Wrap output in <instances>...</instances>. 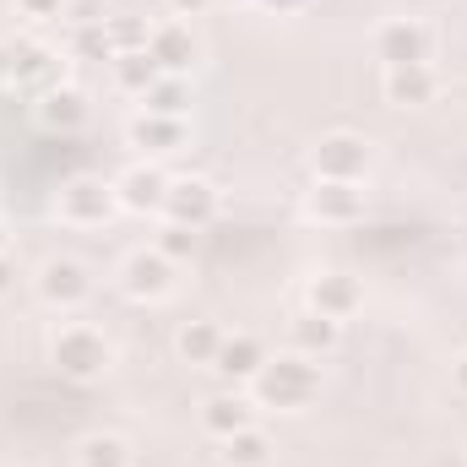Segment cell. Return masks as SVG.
<instances>
[{
  "mask_svg": "<svg viewBox=\"0 0 467 467\" xmlns=\"http://www.w3.org/2000/svg\"><path fill=\"white\" fill-rule=\"evenodd\" d=\"M33 115H38L44 130H60V136H66V130H82V125H88V99H82L77 88L55 82L49 93H38V109H33Z\"/></svg>",
  "mask_w": 467,
  "mask_h": 467,
  "instance_id": "cell-17",
  "label": "cell"
},
{
  "mask_svg": "<svg viewBox=\"0 0 467 467\" xmlns=\"http://www.w3.org/2000/svg\"><path fill=\"white\" fill-rule=\"evenodd\" d=\"M250 424H255V408H250V397H239V386L202 402V430H207L213 441H229V435L250 430Z\"/></svg>",
  "mask_w": 467,
  "mask_h": 467,
  "instance_id": "cell-15",
  "label": "cell"
},
{
  "mask_svg": "<svg viewBox=\"0 0 467 467\" xmlns=\"http://www.w3.org/2000/svg\"><path fill=\"white\" fill-rule=\"evenodd\" d=\"M66 5H71V0H16V11H22V16H33V22L66 16Z\"/></svg>",
  "mask_w": 467,
  "mask_h": 467,
  "instance_id": "cell-28",
  "label": "cell"
},
{
  "mask_svg": "<svg viewBox=\"0 0 467 467\" xmlns=\"http://www.w3.org/2000/svg\"><path fill=\"white\" fill-rule=\"evenodd\" d=\"M115 191H119V213L147 218V213H163L169 174H163V169H152V163H136V169H125V174L115 180Z\"/></svg>",
  "mask_w": 467,
  "mask_h": 467,
  "instance_id": "cell-12",
  "label": "cell"
},
{
  "mask_svg": "<svg viewBox=\"0 0 467 467\" xmlns=\"http://www.w3.org/2000/svg\"><path fill=\"white\" fill-rule=\"evenodd\" d=\"M71 55H77V60H115L109 27H104V22H77V27H71Z\"/></svg>",
  "mask_w": 467,
  "mask_h": 467,
  "instance_id": "cell-25",
  "label": "cell"
},
{
  "mask_svg": "<svg viewBox=\"0 0 467 467\" xmlns=\"http://www.w3.org/2000/svg\"><path fill=\"white\" fill-rule=\"evenodd\" d=\"M158 218L202 234L213 218H218V191H213V180H202V174L169 180V191H163V213H158Z\"/></svg>",
  "mask_w": 467,
  "mask_h": 467,
  "instance_id": "cell-7",
  "label": "cell"
},
{
  "mask_svg": "<svg viewBox=\"0 0 467 467\" xmlns=\"http://www.w3.org/2000/svg\"><path fill=\"white\" fill-rule=\"evenodd\" d=\"M223 446V462L229 467H266L272 462V435L261 430V424H250V430H239V435H229V441H218Z\"/></svg>",
  "mask_w": 467,
  "mask_h": 467,
  "instance_id": "cell-21",
  "label": "cell"
},
{
  "mask_svg": "<svg viewBox=\"0 0 467 467\" xmlns=\"http://www.w3.org/2000/svg\"><path fill=\"white\" fill-rule=\"evenodd\" d=\"M141 109H147V115L185 119L191 115V82H185V77H158V82L141 93Z\"/></svg>",
  "mask_w": 467,
  "mask_h": 467,
  "instance_id": "cell-22",
  "label": "cell"
},
{
  "mask_svg": "<svg viewBox=\"0 0 467 467\" xmlns=\"http://www.w3.org/2000/svg\"><path fill=\"white\" fill-rule=\"evenodd\" d=\"M430 49H435V33L419 22V16H391L375 27V60L386 71H402V66H430Z\"/></svg>",
  "mask_w": 467,
  "mask_h": 467,
  "instance_id": "cell-4",
  "label": "cell"
},
{
  "mask_svg": "<svg viewBox=\"0 0 467 467\" xmlns=\"http://www.w3.org/2000/svg\"><path fill=\"white\" fill-rule=\"evenodd\" d=\"M49 358H55V369H60L66 380H77V386H93V380H104V375H109L115 348H109V337H104L99 327H82V321H71V327H60V332H55Z\"/></svg>",
  "mask_w": 467,
  "mask_h": 467,
  "instance_id": "cell-2",
  "label": "cell"
},
{
  "mask_svg": "<svg viewBox=\"0 0 467 467\" xmlns=\"http://www.w3.org/2000/svg\"><path fill=\"white\" fill-rule=\"evenodd\" d=\"M109 71H115V88L119 93H130V99H141L163 71H158V60L147 55V49H136V55H115L109 60Z\"/></svg>",
  "mask_w": 467,
  "mask_h": 467,
  "instance_id": "cell-23",
  "label": "cell"
},
{
  "mask_svg": "<svg viewBox=\"0 0 467 467\" xmlns=\"http://www.w3.org/2000/svg\"><path fill=\"white\" fill-rule=\"evenodd\" d=\"M272 353H266V343L261 337H250V332H229L223 337V348H218V358H213V369L229 380V386H250L255 375H261V364H266Z\"/></svg>",
  "mask_w": 467,
  "mask_h": 467,
  "instance_id": "cell-13",
  "label": "cell"
},
{
  "mask_svg": "<svg viewBox=\"0 0 467 467\" xmlns=\"http://www.w3.org/2000/svg\"><path fill=\"white\" fill-rule=\"evenodd\" d=\"M33 288L49 310H82L93 299V272L77 261V255H49L38 272H33Z\"/></svg>",
  "mask_w": 467,
  "mask_h": 467,
  "instance_id": "cell-5",
  "label": "cell"
},
{
  "mask_svg": "<svg viewBox=\"0 0 467 467\" xmlns=\"http://www.w3.org/2000/svg\"><path fill=\"white\" fill-rule=\"evenodd\" d=\"M196 244H202V234L180 229V223H158V239H152V250H158V255H169L174 266H180V261H191V255H196Z\"/></svg>",
  "mask_w": 467,
  "mask_h": 467,
  "instance_id": "cell-27",
  "label": "cell"
},
{
  "mask_svg": "<svg viewBox=\"0 0 467 467\" xmlns=\"http://www.w3.org/2000/svg\"><path fill=\"white\" fill-rule=\"evenodd\" d=\"M288 343H294V353H305V358H327V353L343 343V321H327L316 310H299L288 321Z\"/></svg>",
  "mask_w": 467,
  "mask_h": 467,
  "instance_id": "cell-18",
  "label": "cell"
},
{
  "mask_svg": "<svg viewBox=\"0 0 467 467\" xmlns=\"http://www.w3.org/2000/svg\"><path fill=\"white\" fill-rule=\"evenodd\" d=\"M369 158H375V152H369L364 136H353V130H332V136L316 141L310 169H316V180H353V185H364Z\"/></svg>",
  "mask_w": 467,
  "mask_h": 467,
  "instance_id": "cell-6",
  "label": "cell"
},
{
  "mask_svg": "<svg viewBox=\"0 0 467 467\" xmlns=\"http://www.w3.org/2000/svg\"><path fill=\"white\" fill-rule=\"evenodd\" d=\"M223 327L218 321H185L180 327V337H174V353L185 358V364H202V369H213V358H218V348H223Z\"/></svg>",
  "mask_w": 467,
  "mask_h": 467,
  "instance_id": "cell-20",
  "label": "cell"
},
{
  "mask_svg": "<svg viewBox=\"0 0 467 467\" xmlns=\"http://www.w3.org/2000/svg\"><path fill=\"white\" fill-rule=\"evenodd\" d=\"M441 99V71L435 66H402V71H386V104L397 109H424Z\"/></svg>",
  "mask_w": 467,
  "mask_h": 467,
  "instance_id": "cell-14",
  "label": "cell"
},
{
  "mask_svg": "<svg viewBox=\"0 0 467 467\" xmlns=\"http://www.w3.org/2000/svg\"><path fill=\"white\" fill-rule=\"evenodd\" d=\"M77 467H130V446L119 435H88L77 446Z\"/></svg>",
  "mask_w": 467,
  "mask_h": 467,
  "instance_id": "cell-24",
  "label": "cell"
},
{
  "mask_svg": "<svg viewBox=\"0 0 467 467\" xmlns=\"http://www.w3.org/2000/svg\"><path fill=\"white\" fill-rule=\"evenodd\" d=\"M255 5H266V11H299L305 0H255Z\"/></svg>",
  "mask_w": 467,
  "mask_h": 467,
  "instance_id": "cell-32",
  "label": "cell"
},
{
  "mask_svg": "<svg viewBox=\"0 0 467 467\" xmlns=\"http://www.w3.org/2000/svg\"><path fill=\"white\" fill-rule=\"evenodd\" d=\"M104 27H109L115 55H136V49H147V38H152V27H147L141 16H104Z\"/></svg>",
  "mask_w": 467,
  "mask_h": 467,
  "instance_id": "cell-26",
  "label": "cell"
},
{
  "mask_svg": "<svg viewBox=\"0 0 467 467\" xmlns=\"http://www.w3.org/2000/svg\"><path fill=\"white\" fill-rule=\"evenodd\" d=\"M218 0H169V11L174 16H202V11H213Z\"/></svg>",
  "mask_w": 467,
  "mask_h": 467,
  "instance_id": "cell-30",
  "label": "cell"
},
{
  "mask_svg": "<svg viewBox=\"0 0 467 467\" xmlns=\"http://www.w3.org/2000/svg\"><path fill=\"white\" fill-rule=\"evenodd\" d=\"M125 136H130V147H141L147 158H163V152H180L185 147V119H169V115H141L125 125Z\"/></svg>",
  "mask_w": 467,
  "mask_h": 467,
  "instance_id": "cell-16",
  "label": "cell"
},
{
  "mask_svg": "<svg viewBox=\"0 0 467 467\" xmlns=\"http://www.w3.org/2000/svg\"><path fill=\"white\" fill-rule=\"evenodd\" d=\"M5 77H11L16 88L49 93V88H55V55L38 49V44H16V49H5Z\"/></svg>",
  "mask_w": 467,
  "mask_h": 467,
  "instance_id": "cell-19",
  "label": "cell"
},
{
  "mask_svg": "<svg viewBox=\"0 0 467 467\" xmlns=\"http://www.w3.org/2000/svg\"><path fill=\"white\" fill-rule=\"evenodd\" d=\"M5 294H16V261L0 250V299H5Z\"/></svg>",
  "mask_w": 467,
  "mask_h": 467,
  "instance_id": "cell-29",
  "label": "cell"
},
{
  "mask_svg": "<svg viewBox=\"0 0 467 467\" xmlns=\"http://www.w3.org/2000/svg\"><path fill=\"white\" fill-rule=\"evenodd\" d=\"M358 305H364V288L353 283L348 272H316L305 283V310H316L327 321H348Z\"/></svg>",
  "mask_w": 467,
  "mask_h": 467,
  "instance_id": "cell-10",
  "label": "cell"
},
{
  "mask_svg": "<svg viewBox=\"0 0 467 467\" xmlns=\"http://www.w3.org/2000/svg\"><path fill=\"white\" fill-rule=\"evenodd\" d=\"M119 288H125V299H136V305H158V299L174 294V261L158 255L152 244H147V250H130L125 266H119Z\"/></svg>",
  "mask_w": 467,
  "mask_h": 467,
  "instance_id": "cell-8",
  "label": "cell"
},
{
  "mask_svg": "<svg viewBox=\"0 0 467 467\" xmlns=\"http://www.w3.org/2000/svg\"><path fill=\"white\" fill-rule=\"evenodd\" d=\"M0 250H5V223H0Z\"/></svg>",
  "mask_w": 467,
  "mask_h": 467,
  "instance_id": "cell-34",
  "label": "cell"
},
{
  "mask_svg": "<svg viewBox=\"0 0 467 467\" xmlns=\"http://www.w3.org/2000/svg\"><path fill=\"white\" fill-rule=\"evenodd\" d=\"M147 55L158 60L163 77H191V66H196L202 49H196V33L185 22H158L152 38H147Z\"/></svg>",
  "mask_w": 467,
  "mask_h": 467,
  "instance_id": "cell-11",
  "label": "cell"
},
{
  "mask_svg": "<svg viewBox=\"0 0 467 467\" xmlns=\"http://www.w3.org/2000/svg\"><path fill=\"white\" fill-rule=\"evenodd\" d=\"M255 402L261 408H277V413H299L321 397V358H305V353H277L261 364V375L250 380Z\"/></svg>",
  "mask_w": 467,
  "mask_h": 467,
  "instance_id": "cell-1",
  "label": "cell"
},
{
  "mask_svg": "<svg viewBox=\"0 0 467 467\" xmlns=\"http://www.w3.org/2000/svg\"><path fill=\"white\" fill-rule=\"evenodd\" d=\"M305 213L316 223H327V229H348V223L364 218V185H353V180H316L310 196H305Z\"/></svg>",
  "mask_w": 467,
  "mask_h": 467,
  "instance_id": "cell-9",
  "label": "cell"
},
{
  "mask_svg": "<svg viewBox=\"0 0 467 467\" xmlns=\"http://www.w3.org/2000/svg\"><path fill=\"white\" fill-rule=\"evenodd\" d=\"M218 5H244V0H218Z\"/></svg>",
  "mask_w": 467,
  "mask_h": 467,
  "instance_id": "cell-33",
  "label": "cell"
},
{
  "mask_svg": "<svg viewBox=\"0 0 467 467\" xmlns=\"http://www.w3.org/2000/svg\"><path fill=\"white\" fill-rule=\"evenodd\" d=\"M451 386H457V391L467 397V348L457 353V358H451Z\"/></svg>",
  "mask_w": 467,
  "mask_h": 467,
  "instance_id": "cell-31",
  "label": "cell"
},
{
  "mask_svg": "<svg viewBox=\"0 0 467 467\" xmlns=\"http://www.w3.org/2000/svg\"><path fill=\"white\" fill-rule=\"evenodd\" d=\"M55 213H60V223H71V229H104V223L119 213L115 180H99V174H77V180H66Z\"/></svg>",
  "mask_w": 467,
  "mask_h": 467,
  "instance_id": "cell-3",
  "label": "cell"
}]
</instances>
